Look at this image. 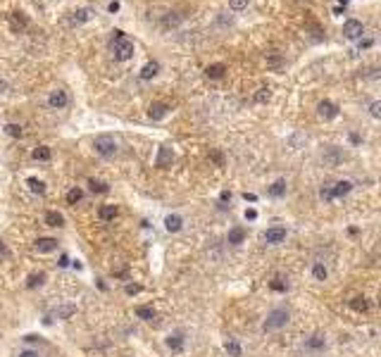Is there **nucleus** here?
I'll return each mask as SVG.
<instances>
[{
	"mask_svg": "<svg viewBox=\"0 0 381 357\" xmlns=\"http://www.w3.org/2000/svg\"><path fill=\"white\" fill-rule=\"evenodd\" d=\"M112 53H114V60H119V62H127L134 57V41L129 38L124 31H112Z\"/></svg>",
	"mask_w": 381,
	"mask_h": 357,
	"instance_id": "f257e3e1",
	"label": "nucleus"
},
{
	"mask_svg": "<svg viewBox=\"0 0 381 357\" xmlns=\"http://www.w3.org/2000/svg\"><path fill=\"white\" fill-rule=\"evenodd\" d=\"M291 321V312L286 307H274L272 312L267 314V319L262 324V329L269 334V331H279V329H284L286 324Z\"/></svg>",
	"mask_w": 381,
	"mask_h": 357,
	"instance_id": "f03ea898",
	"label": "nucleus"
},
{
	"mask_svg": "<svg viewBox=\"0 0 381 357\" xmlns=\"http://www.w3.org/2000/svg\"><path fill=\"white\" fill-rule=\"evenodd\" d=\"M93 148H95V153H98L100 157H114L117 150H119V143H117V138L103 134V136H98V138L93 141Z\"/></svg>",
	"mask_w": 381,
	"mask_h": 357,
	"instance_id": "7ed1b4c3",
	"label": "nucleus"
},
{
	"mask_svg": "<svg viewBox=\"0 0 381 357\" xmlns=\"http://www.w3.org/2000/svg\"><path fill=\"white\" fill-rule=\"evenodd\" d=\"M345 160V153L341 148H336V145H329L327 150L322 153V162L329 164V167H338V164H343Z\"/></svg>",
	"mask_w": 381,
	"mask_h": 357,
	"instance_id": "20e7f679",
	"label": "nucleus"
},
{
	"mask_svg": "<svg viewBox=\"0 0 381 357\" xmlns=\"http://www.w3.org/2000/svg\"><path fill=\"white\" fill-rule=\"evenodd\" d=\"M364 34V26L360 19H348L343 24V36L348 38V41H360Z\"/></svg>",
	"mask_w": 381,
	"mask_h": 357,
	"instance_id": "39448f33",
	"label": "nucleus"
},
{
	"mask_svg": "<svg viewBox=\"0 0 381 357\" xmlns=\"http://www.w3.org/2000/svg\"><path fill=\"white\" fill-rule=\"evenodd\" d=\"M317 114H319V119L331 122V119H336V117H338V105H336L334 100H319V105H317Z\"/></svg>",
	"mask_w": 381,
	"mask_h": 357,
	"instance_id": "423d86ee",
	"label": "nucleus"
},
{
	"mask_svg": "<svg viewBox=\"0 0 381 357\" xmlns=\"http://www.w3.org/2000/svg\"><path fill=\"white\" fill-rule=\"evenodd\" d=\"M172 164H174V150H172L169 145H160L157 157H155V167H160V169H169Z\"/></svg>",
	"mask_w": 381,
	"mask_h": 357,
	"instance_id": "0eeeda50",
	"label": "nucleus"
},
{
	"mask_svg": "<svg viewBox=\"0 0 381 357\" xmlns=\"http://www.w3.org/2000/svg\"><path fill=\"white\" fill-rule=\"evenodd\" d=\"M69 103V95H67V90L62 89H55L50 90V95H48V105L53 107V110H65Z\"/></svg>",
	"mask_w": 381,
	"mask_h": 357,
	"instance_id": "6e6552de",
	"label": "nucleus"
},
{
	"mask_svg": "<svg viewBox=\"0 0 381 357\" xmlns=\"http://www.w3.org/2000/svg\"><path fill=\"white\" fill-rule=\"evenodd\" d=\"M57 245H60V243H57V238H53V236H43V238H36L34 250L41 252V255H48V252H55Z\"/></svg>",
	"mask_w": 381,
	"mask_h": 357,
	"instance_id": "1a4fd4ad",
	"label": "nucleus"
},
{
	"mask_svg": "<svg viewBox=\"0 0 381 357\" xmlns=\"http://www.w3.org/2000/svg\"><path fill=\"white\" fill-rule=\"evenodd\" d=\"M286 236H289V231H286L284 226H272V229H267V231H265V243H269V245H279V243H284V241H286Z\"/></svg>",
	"mask_w": 381,
	"mask_h": 357,
	"instance_id": "9d476101",
	"label": "nucleus"
},
{
	"mask_svg": "<svg viewBox=\"0 0 381 357\" xmlns=\"http://www.w3.org/2000/svg\"><path fill=\"white\" fill-rule=\"evenodd\" d=\"M93 15H95V12H93L91 7H81V10L72 12V17H69V26H81V24L91 22Z\"/></svg>",
	"mask_w": 381,
	"mask_h": 357,
	"instance_id": "9b49d317",
	"label": "nucleus"
},
{
	"mask_svg": "<svg viewBox=\"0 0 381 357\" xmlns=\"http://www.w3.org/2000/svg\"><path fill=\"white\" fill-rule=\"evenodd\" d=\"M164 343H167V348H169L172 353H183V334L181 331L169 334V336L164 338Z\"/></svg>",
	"mask_w": 381,
	"mask_h": 357,
	"instance_id": "f8f14e48",
	"label": "nucleus"
},
{
	"mask_svg": "<svg viewBox=\"0 0 381 357\" xmlns=\"http://www.w3.org/2000/svg\"><path fill=\"white\" fill-rule=\"evenodd\" d=\"M164 229L169 233H179L183 229V219L179 214H167L164 217Z\"/></svg>",
	"mask_w": 381,
	"mask_h": 357,
	"instance_id": "ddd939ff",
	"label": "nucleus"
},
{
	"mask_svg": "<svg viewBox=\"0 0 381 357\" xmlns=\"http://www.w3.org/2000/svg\"><path fill=\"white\" fill-rule=\"evenodd\" d=\"M269 290H274V293H286V290H289V279H286L284 274L272 276V279H269Z\"/></svg>",
	"mask_w": 381,
	"mask_h": 357,
	"instance_id": "4468645a",
	"label": "nucleus"
},
{
	"mask_svg": "<svg viewBox=\"0 0 381 357\" xmlns=\"http://www.w3.org/2000/svg\"><path fill=\"white\" fill-rule=\"evenodd\" d=\"M157 71H160V65H157L155 60H150V62H145L143 65V69L138 71V76H141L143 81H150V79L157 76Z\"/></svg>",
	"mask_w": 381,
	"mask_h": 357,
	"instance_id": "2eb2a0df",
	"label": "nucleus"
},
{
	"mask_svg": "<svg viewBox=\"0 0 381 357\" xmlns=\"http://www.w3.org/2000/svg\"><path fill=\"white\" fill-rule=\"evenodd\" d=\"M26 24H29V19H26L24 12H15V15L10 17V26H12L15 34H22V31L26 29Z\"/></svg>",
	"mask_w": 381,
	"mask_h": 357,
	"instance_id": "dca6fc26",
	"label": "nucleus"
},
{
	"mask_svg": "<svg viewBox=\"0 0 381 357\" xmlns=\"http://www.w3.org/2000/svg\"><path fill=\"white\" fill-rule=\"evenodd\" d=\"M246 236H248V233H246V229H243V226H234L231 231L226 233V241H229L231 245H241V243L246 241Z\"/></svg>",
	"mask_w": 381,
	"mask_h": 357,
	"instance_id": "f3484780",
	"label": "nucleus"
},
{
	"mask_svg": "<svg viewBox=\"0 0 381 357\" xmlns=\"http://www.w3.org/2000/svg\"><path fill=\"white\" fill-rule=\"evenodd\" d=\"M117 214H119V207H117V205H100V210H98V217H100L103 222L117 219Z\"/></svg>",
	"mask_w": 381,
	"mask_h": 357,
	"instance_id": "a211bd4d",
	"label": "nucleus"
},
{
	"mask_svg": "<svg viewBox=\"0 0 381 357\" xmlns=\"http://www.w3.org/2000/svg\"><path fill=\"white\" fill-rule=\"evenodd\" d=\"M267 193L272 198H284L286 196V178H276L272 186L267 188Z\"/></svg>",
	"mask_w": 381,
	"mask_h": 357,
	"instance_id": "6ab92c4d",
	"label": "nucleus"
},
{
	"mask_svg": "<svg viewBox=\"0 0 381 357\" xmlns=\"http://www.w3.org/2000/svg\"><path fill=\"white\" fill-rule=\"evenodd\" d=\"M167 112H169V105H164V103H153L150 110H148V117H150V119H162Z\"/></svg>",
	"mask_w": 381,
	"mask_h": 357,
	"instance_id": "aec40b11",
	"label": "nucleus"
},
{
	"mask_svg": "<svg viewBox=\"0 0 381 357\" xmlns=\"http://www.w3.org/2000/svg\"><path fill=\"white\" fill-rule=\"evenodd\" d=\"M43 284H45V271H34V274L26 276V288L29 290H34V288H38Z\"/></svg>",
	"mask_w": 381,
	"mask_h": 357,
	"instance_id": "412c9836",
	"label": "nucleus"
},
{
	"mask_svg": "<svg viewBox=\"0 0 381 357\" xmlns=\"http://www.w3.org/2000/svg\"><path fill=\"white\" fill-rule=\"evenodd\" d=\"M207 79H224V74H226V65H222V62H215V65H210L207 69Z\"/></svg>",
	"mask_w": 381,
	"mask_h": 357,
	"instance_id": "4be33fe9",
	"label": "nucleus"
},
{
	"mask_svg": "<svg viewBox=\"0 0 381 357\" xmlns=\"http://www.w3.org/2000/svg\"><path fill=\"white\" fill-rule=\"evenodd\" d=\"M350 191H353V181H348V178L334 183V193H336V198H345Z\"/></svg>",
	"mask_w": 381,
	"mask_h": 357,
	"instance_id": "5701e85b",
	"label": "nucleus"
},
{
	"mask_svg": "<svg viewBox=\"0 0 381 357\" xmlns=\"http://www.w3.org/2000/svg\"><path fill=\"white\" fill-rule=\"evenodd\" d=\"M305 348H308V350H317V353H322V350L327 348V340L322 338V336H308V340H305Z\"/></svg>",
	"mask_w": 381,
	"mask_h": 357,
	"instance_id": "b1692460",
	"label": "nucleus"
},
{
	"mask_svg": "<svg viewBox=\"0 0 381 357\" xmlns=\"http://www.w3.org/2000/svg\"><path fill=\"white\" fill-rule=\"evenodd\" d=\"M45 224L53 226V229H60V226H65V217L60 212H55V210H50V212H45Z\"/></svg>",
	"mask_w": 381,
	"mask_h": 357,
	"instance_id": "393cba45",
	"label": "nucleus"
},
{
	"mask_svg": "<svg viewBox=\"0 0 381 357\" xmlns=\"http://www.w3.org/2000/svg\"><path fill=\"white\" fill-rule=\"evenodd\" d=\"M31 157H34L36 162H48L50 157H53V153H50V148H48V145H38V148H34Z\"/></svg>",
	"mask_w": 381,
	"mask_h": 357,
	"instance_id": "a878e982",
	"label": "nucleus"
},
{
	"mask_svg": "<svg viewBox=\"0 0 381 357\" xmlns=\"http://www.w3.org/2000/svg\"><path fill=\"white\" fill-rule=\"evenodd\" d=\"M253 100H255V103H260V105H267V103L272 100V89H267V86H262V89H260V90H255Z\"/></svg>",
	"mask_w": 381,
	"mask_h": 357,
	"instance_id": "bb28decb",
	"label": "nucleus"
},
{
	"mask_svg": "<svg viewBox=\"0 0 381 357\" xmlns=\"http://www.w3.org/2000/svg\"><path fill=\"white\" fill-rule=\"evenodd\" d=\"M26 186H29V191H31V193H38V196H43V193H45V183H43L41 178H36V177L26 178Z\"/></svg>",
	"mask_w": 381,
	"mask_h": 357,
	"instance_id": "cd10ccee",
	"label": "nucleus"
},
{
	"mask_svg": "<svg viewBox=\"0 0 381 357\" xmlns=\"http://www.w3.org/2000/svg\"><path fill=\"white\" fill-rule=\"evenodd\" d=\"M136 317L143 319V321H153L155 319V310L148 307V305H138V307H136Z\"/></svg>",
	"mask_w": 381,
	"mask_h": 357,
	"instance_id": "c85d7f7f",
	"label": "nucleus"
},
{
	"mask_svg": "<svg viewBox=\"0 0 381 357\" xmlns=\"http://www.w3.org/2000/svg\"><path fill=\"white\" fill-rule=\"evenodd\" d=\"M350 310H355V312H367L369 310V300L367 298H362V295H358V298H353L350 300Z\"/></svg>",
	"mask_w": 381,
	"mask_h": 357,
	"instance_id": "c756f323",
	"label": "nucleus"
},
{
	"mask_svg": "<svg viewBox=\"0 0 381 357\" xmlns=\"http://www.w3.org/2000/svg\"><path fill=\"white\" fill-rule=\"evenodd\" d=\"M224 350H226V355H231V357L243 355V348H241L238 340H226V343H224Z\"/></svg>",
	"mask_w": 381,
	"mask_h": 357,
	"instance_id": "7c9ffc66",
	"label": "nucleus"
},
{
	"mask_svg": "<svg viewBox=\"0 0 381 357\" xmlns=\"http://www.w3.org/2000/svg\"><path fill=\"white\" fill-rule=\"evenodd\" d=\"M312 276H314L317 281H327V279H329L327 267H324L322 262H314V265H312Z\"/></svg>",
	"mask_w": 381,
	"mask_h": 357,
	"instance_id": "2f4dec72",
	"label": "nucleus"
},
{
	"mask_svg": "<svg viewBox=\"0 0 381 357\" xmlns=\"http://www.w3.org/2000/svg\"><path fill=\"white\" fill-rule=\"evenodd\" d=\"M334 198H336V193H334V186L324 183V186L319 188V200H322V202H331Z\"/></svg>",
	"mask_w": 381,
	"mask_h": 357,
	"instance_id": "473e14b6",
	"label": "nucleus"
},
{
	"mask_svg": "<svg viewBox=\"0 0 381 357\" xmlns=\"http://www.w3.org/2000/svg\"><path fill=\"white\" fill-rule=\"evenodd\" d=\"M89 186H91L93 193H108V191H110L108 183H105V181H98V178H91V181H89Z\"/></svg>",
	"mask_w": 381,
	"mask_h": 357,
	"instance_id": "72a5a7b5",
	"label": "nucleus"
},
{
	"mask_svg": "<svg viewBox=\"0 0 381 357\" xmlns=\"http://www.w3.org/2000/svg\"><path fill=\"white\" fill-rule=\"evenodd\" d=\"M81 198H84V191H81L79 186H74L72 191L67 193V202H69V205H76V202H81Z\"/></svg>",
	"mask_w": 381,
	"mask_h": 357,
	"instance_id": "f704fd0d",
	"label": "nucleus"
},
{
	"mask_svg": "<svg viewBox=\"0 0 381 357\" xmlns=\"http://www.w3.org/2000/svg\"><path fill=\"white\" fill-rule=\"evenodd\" d=\"M179 22H181V17H179V12H169V15H167V17L162 19V24H164V26H167V29H172V26H177Z\"/></svg>",
	"mask_w": 381,
	"mask_h": 357,
	"instance_id": "c9c22d12",
	"label": "nucleus"
},
{
	"mask_svg": "<svg viewBox=\"0 0 381 357\" xmlns=\"http://www.w3.org/2000/svg\"><path fill=\"white\" fill-rule=\"evenodd\" d=\"M5 134H7V136H12V138H22V134H24V131H22V126H19V124H5Z\"/></svg>",
	"mask_w": 381,
	"mask_h": 357,
	"instance_id": "e433bc0d",
	"label": "nucleus"
},
{
	"mask_svg": "<svg viewBox=\"0 0 381 357\" xmlns=\"http://www.w3.org/2000/svg\"><path fill=\"white\" fill-rule=\"evenodd\" d=\"M74 312H76V307H74V305H65V307H60V310H57V317H60V319H69Z\"/></svg>",
	"mask_w": 381,
	"mask_h": 357,
	"instance_id": "4c0bfd02",
	"label": "nucleus"
},
{
	"mask_svg": "<svg viewBox=\"0 0 381 357\" xmlns=\"http://www.w3.org/2000/svg\"><path fill=\"white\" fill-rule=\"evenodd\" d=\"M248 7V0H229V10L231 12H243Z\"/></svg>",
	"mask_w": 381,
	"mask_h": 357,
	"instance_id": "58836bf2",
	"label": "nucleus"
},
{
	"mask_svg": "<svg viewBox=\"0 0 381 357\" xmlns=\"http://www.w3.org/2000/svg\"><path fill=\"white\" fill-rule=\"evenodd\" d=\"M369 114H372L374 119H381V100H374V103L369 105Z\"/></svg>",
	"mask_w": 381,
	"mask_h": 357,
	"instance_id": "ea45409f",
	"label": "nucleus"
},
{
	"mask_svg": "<svg viewBox=\"0 0 381 357\" xmlns=\"http://www.w3.org/2000/svg\"><path fill=\"white\" fill-rule=\"evenodd\" d=\"M210 160L217 162V167H224V155H222L219 150H212V153H210Z\"/></svg>",
	"mask_w": 381,
	"mask_h": 357,
	"instance_id": "a19ab883",
	"label": "nucleus"
},
{
	"mask_svg": "<svg viewBox=\"0 0 381 357\" xmlns=\"http://www.w3.org/2000/svg\"><path fill=\"white\" fill-rule=\"evenodd\" d=\"M17 357H41L38 350H31V348H24V350H19Z\"/></svg>",
	"mask_w": 381,
	"mask_h": 357,
	"instance_id": "79ce46f5",
	"label": "nucleus"
},
{
	"mask_svg": "<svg viewBox=\"0 0 381 357\" xmlns=\"http://www.w3.org/2000/svg\"><path fill=\"white\" fill-rule=\"evenodd\" d=\"M124 290H127V295H138L143 288H141L138 284H127V288H124Z\"/></svg>",
	"mask_w": 381,
	"mask_h": 357,
	"instance_id": "37998d69",
	"label": "nucleus"
},
{
	"mask_svg": "<svg viewBox=\"0 0 381 357\" xmlns=\"http://www.w3.org/2000/svg\"><path fill=\"white\" fill-rule=\"evenodd\" d=\"M243 217H246L248 222H255V219H257V210H255V207H248V210L243 212Z\"/></svg>",
	"mask_w": 381,
	"mask_h": 357,
	"instance_id": "c03bdc74",
	"label": "nucleus"
},
{
	"mask_svg": "<svg viewBox=\"0 0 381 357\" xmlns=\"http://www.w3.org/2000/svg\"><path fill=\"white\" fill-rule=\"evenodd\" d=\"M372 45H374L372 38H360V50H367V48H372Z\"/></svg>",
	"mask_w": 381,
	"mask_h": 357,
	"instance_id": "a18cd8bd",
	"label": "nucleus"
},
{
	"mask_svg": "<svg viewBox=\"0 0 381 357\" xmlns=\"http://www.w3.org/2000/svg\"><path fill=\"white\" fill-rule=\"evenodd\" d=\"M269 67H272V69H279V67H281V57H269Z\"/></svg>",
	"mask_w": 381,
	"mask_h": 357,
	"instance_id": "49530a36",
	"label": "nucleus"
},
{
	"mask_svg": "<svg viewBox=\"0 0 381 357\" xmlns=\"http://www.w3.org/2000/svg\"><path fill=\"white\" fill-rule=\"evenodd\" d=\"M108 10H110V12H117V10H119V2H117V0H112V2L108 5Z\"/></svg>",
	"mask_w": 381,
	"mask_h": 357,
	"instance_id": "de8ad7c7",
	"label": "nucleus"
},
{
	"mask_svg": "<svg viewBox=\"0 0 381 357\" xmlns=\"http://www.w3.org/2000/svg\"><path fill=\"white\" fill-rule=\"evenodd\" d=\"M243 200H248V202H255V200H257V196H255V193H243Z\"/></svg>",
	"mask_w": 381,
	"mask_h": 357,
	"instance_id": "09e8293b",
	"label": "nucleus"
},
{
	"mask_svg": "<svg viewBox=\"0 0 381 357\" xmlns=\"http://www.w3.org/2000/svg\"><path fill=\"white\" fill-rule=\"evenodd\" d=\"M67 265H69V257L62 255V257H60V267H67Z\"/></svg>",
	"mask_w": 381,
	"mask_h": 357,
	"instance_id": "8fccbe9b",
	"label": "nucleus"
},
{
	"mask_svg": "<svg viewBox=\"0 0 381 357\" xmlns=\"http://www.w3.org/2000/svg\"><path fill=\"white\" fill-rule=\"evenodd\" d=\"M229 200H231V193H229V191H224V193H222V202H229Z\"/></svg>",
	"mask_w": 381,
	"mask_h": 357,
	"instance_id": "3c124183",
	"label": "nucleus"
},
{
	"mask_svg": "<svg viewBox=\"0 0 381 357\" xmlns=\"http://www.w3.org/2000/svg\"><path fill=\"white\" fill-rule=\"evenodd\" d=\"M0 89H5V84H2V81H0Z\"/></svg>",
	"mask_w": 381,
	"mask_h": 357,
	"instance_id": "603ef678",
	"label": "nucleus"
}]
</instances>
